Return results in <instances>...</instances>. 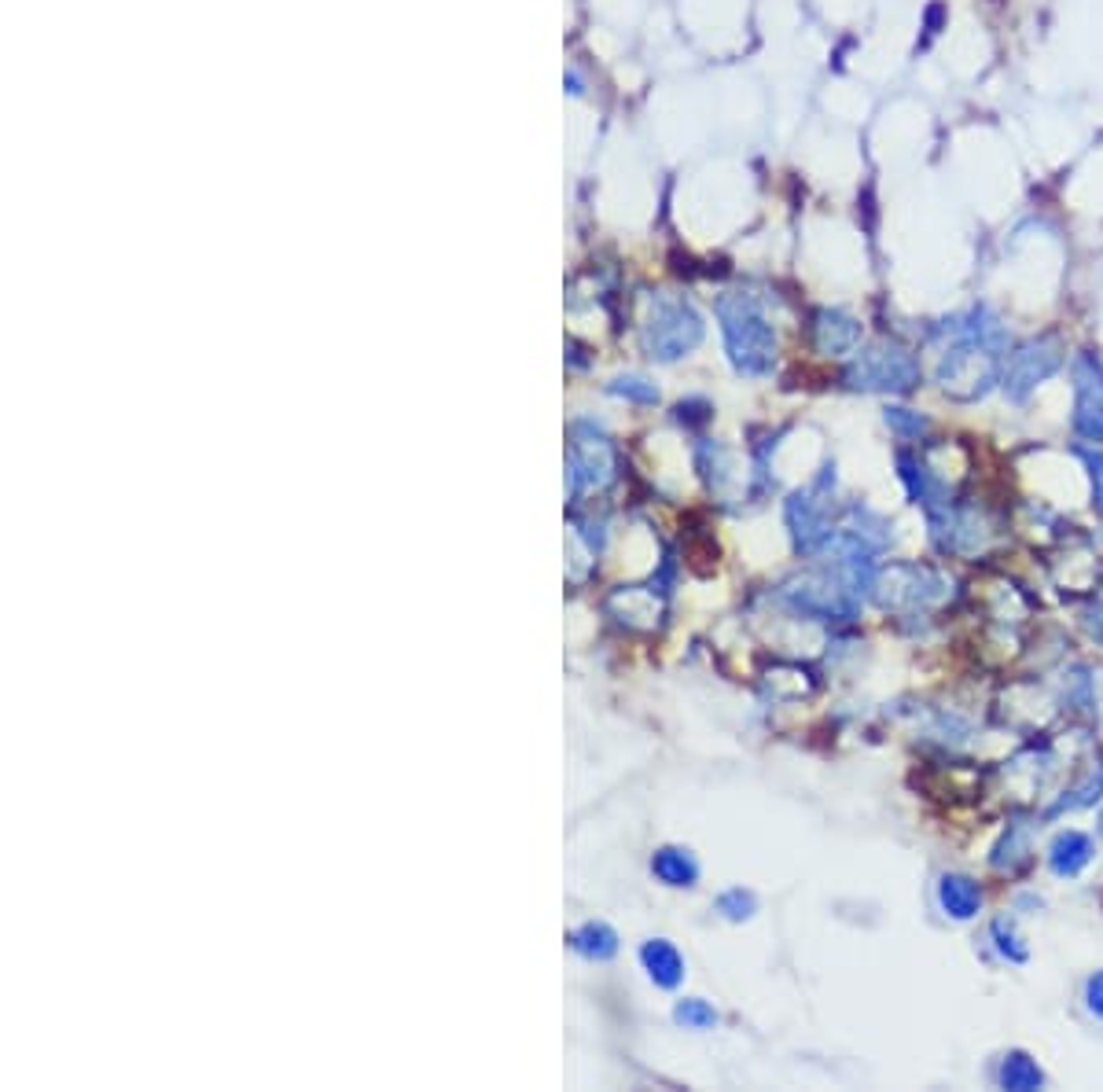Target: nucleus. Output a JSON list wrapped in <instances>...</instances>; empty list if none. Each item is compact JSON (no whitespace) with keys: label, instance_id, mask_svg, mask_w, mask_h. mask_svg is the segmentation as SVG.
<instances>
[{"label":"nucleus","instance_id":"obj_1","mask_svg":"<svg viewBox=\"0 0 1103 1092\" xmlns=\"http://www.w3.org/2000/svg\"><path fill=\"white\" fill-rule=\"evenodd\" d=\"M946 331L953 336V342L942 350V361H938V387L949 394L953 401H978L986 398L989 390L997 387L1005 368H1000V350L994 342L971 336L964 328V320L946 324Z\"/></svg>","mask_w":1103,"mask_h":1092},{"label":"nucleus","instance_id":"obj_2","mask_svg":"<svg viewBox=\"0 0 1103 1092\" xmlns=\"http://www.w3.org/2000/svg\"><path fill=\"white\" fill-rule=\"evenodd\" d=\"M717 320H721V336L728 361L743 376H768L776 364V331L758 309L754 298L747 295H721L717 298Z\"/></svg>","mask_w":1103,"mask_h":1092},{"label":"nucleus","instance_id":"obj_3","mask_svg":"<svg viewBox=\"0 0 1103 1092\" xmlns=\"http://www.w3.org/2000/svg\"><path fill=\"white\" fill-rule=\"evenodd\" d=\"M843 379L849 390L908 394L919 387V361L902 347V342L879 339L846 364Z\"/></svg>","mask_w":1103,"mask_h":1092},{"label":"nucleus","instance_id":"obj_4","mask_svg":"<svg viewBox=\"0 0 1103 1092\" xmlns=\"http://www.w3.org/2000/svg\"><path fill=\"white\" fill-rule=\"evenodd\" d=\"M641 336L644 350L655 361H677L703 342V317L692 309V302L677 295H659L652 302V313H647Z\"/></svg>","mask_w":1103,"mask_h":1092},{"label":"nucleus","instance_id":"obj_5","mask_svg":"<svg viewBox=\"0 0 1103 1092\" xmlns=\"http://www.w3.org/2000/svg\"><path fill=\"white\" fill-rule=\"evenodd\" d=\"M1064 361H1067L1064 339H1059L1056 331L1034 336L1008 357L1005 376H1000V387H1005V394L1011 401H1026L1030 390H1034L1037 383H1045L1048 376H1056V372L1064 368Z\"/></svg>","mask_w":1103,"mask_h":1092},{"label":"nucleus","instance_id":"obj_6","mask_svg":"<svg viewBox=\"0 0 1103 1092\" xmlns=\"http://www.w3.org/2000/svg\"><path fill=\"white\" fill-rule=\"evenodd\" d=\"M1075 379V431L1086 442H1103V361L1096 353H1078L1070 361Z\"/></svg>","mask_w":1103,"mask_h":1092},{"label":"nucleus","instance_id":"obj_7","mask_svg":"<svg viewBox=\"0 0 1103 1092\" xmlns=\"http://www.w3.org/2000/svg\"><path fill=\"white\" fill-rule=\"evenodd\" d=\"M614 474V449L592 423H574L571 431V482L574 490L582 485H603Z\"/></svg>","mask_w":1103,"mask_h":1092},{"label":"nucleus","instance_id":"obj_8","mask_svg":"<svg viewBox=\"0 0 1103 1092\" xmlns=\"http://www.w3.org/2000/svg\"><path fill=\"white\" fill-rule=\"evenodd\" d=\"M905 566V578L908 585H902L894 571H887V578L879 582V603L883 607H930L938 600H946V582L938 578L930 566H913V563H902Z\"/></svg>","mask_w":1103,"mask_h":1092},{"label":"nucleus","instance_id":"obj_9","mask_svg":"<svg viewBox=\"0 0 1103 1092\" xmlns=\"http://www.w3.org/2000/svg\"><path fill=\"white\" fill-rule=\"evenodd\" d=\"M809 336H813L817 353H824V357H846V353H854L857 342H861V324L843 309H817L813 324H809Z\"/></svg>","mask_w":1103,"mask_h":1092},{"label":"nucleus","instance_id":"obj_10","mask_svg":"<svg viewBox=\"0 0 1103 1092\" xmlns=\"http://www.w3.org/2000/svg\"><path fill=\"white\" fill-rule=\"evenodd\" d=\"M938 902H942L946 916L971 919V916H978V908H983V886H978L971 876L949 872V876H942V883H938Z\"/></svg>","mask_w":1103,"mask_h":1092},{"label":"nucleus","instance_id":"obj_11","mask_svg":"<svg viewBox=\"0 0 1103 1092\" xmlns=\"http://www.w3.org/2000/svg\"><path fill=\"white\" fill-rule=\"evenodd\" d=\"M1092 861V838L1086 832H1059L1048 846V865L1056 876H1078Z\"/></svg>","mask_w":1103,"mask_h":1092},{"label":"nucleus","instance_id":"obj_12","mask_svg":"<svg viewBox=\"0 0 1103 1092\" xmlns=\"http://www.w3.org/2000/svg\"><path fill=\"white\" fill-rule=\"evenodd\" d=\"M641 960H644V967H647V975H652L655 986H662V989L681 986L684 960L670 942H666V938H652V942L641 949Z\"/></svg>","mask_w":1103,"mask_h":1092},{"label":"nucleus","instance_id":"obj_13","mask_svg":"<svg viewBox=\"0 0 1103 1092\" xmlns=\"http://www.w3.org/2000/svg\"><path fill=\"white\" fill-rule=\"evenodd\" d=\"M652 872L662 879L666 886H695L700 879V865L695 857L681 846H662L659 854L652 857Z\"/></svg>","mask_w":1103,"mask_h":1092},{"label":"nucleus","instance_id":"obj_14","mask_svg":"<svg viewBox=\"0 0 1103 1092\" xmlns=\"http://www.w3.org/2000/svg\"><path fill=\"white\" fill-rule=\"evenodd\" d=\"M997 1078H1000V1085L1011 1092H1030V1089L1045 1085V1075H1041V1067L1026 1056V1052H1008V1056L1000 1059Z\"/></svg>","mask_w":1103,"mask_h":1092},{"label":"nucleus","instance_id":"obj_15","mask_svg":"<svg viewBox=\"0 0 1103 1092\" xmlns=\"http://www.w3.org/2000/svg\"><path fill=\"white\" fill-rule=\"evenodd\" d=\"M571 946L589 960H611L619 953V935L607 924H585L582 930L571 935Z\"/></svg>","mask_w":1103,"mask_h":1092},{"label":"nucleus","instance_id":"obj_16","mask_svg":"<svg viewBox=\"0 0 1103 1092\" xmlns=\"http://www.w3.org/2000/svg\"><path fill=\"white\" fill-rule=\"evenodd\" d=\"M673 1019L681 1023L684 1030H711L717 1023V1011L714 1005H706V1000H681V1005L673 1008Z\"/></svg>","mask_w":1103,"mask_h":1092},{"label":"nucleus","instance_id":"obj_17","mask_svg":"<svg viewBox=\"0 0 1103 1092\" xmlns=\"http://www.w3.org/2000/svg\"><path fill=\"white\" fill-rule=\"evenodd\" d=\"M611 394H619V398H630V401H641V404H655V401H659V390H655V383H647L644 376L614 379L611 383Z\"/></svg>","mask_w":1103,"mask_h":1092},{"label":"nucleus","instance_id":"obj_18","mask_svg":"<svg viewBox=\"0 0 1103 1092\" xmlns=\"http://www.w3.org/2000/svg\"><path fill=\"white\" fill-rule=\"evenodd\" d=\"M754 908H758L754 894H751V890H740V886L725 890V894L717 897V913H725L728 919H747V916L754 913Z\"/></svg>","mask_w":1103,"mask_h":1092},{"label":"nucleus","instance_id":"obj_19","mask_svg":"<svg viewBox=\"0 0 1103 1092\" xmlns=\"http://www.w3.org/2000/svg\"><path fill=\"white\" fill-rule=\"evenodd\" d=\"M994 938H997V949L1011 960V964H1023V960L1030 956L1026 946H1023V938L1016 935V927H1011L1008 919H997V924H994Z\"/></svg>","mask_w":1103,"mask_h":1092},{"label":"nucleus","instance_id":"obj_20","mask_svg":"<svg viewBox=\"0 0 1103 1092\" xmlns=\"http://www.w3.org/2000/svg\"><path fill=\"white\" fill-rule=\"evenodd\" d=\"M887 423L897 434H905V438H919V434L927 431V420L919 416V412H913V409H902V404H890V409H887Z\"/></svg>","mask_w":1103,"mask_h":1092},{"label":"nucleus","instance_id":"obj_21","mask_svg":"<svg viewBox=\"0 0 1103 1092\" xmlns=\"http://www.w3.org/2000/svg\"><path fill=\"white\" fill-rule=\"evenodd\" d=\"M1086 1005H1089L1092 1015L1103 1019V971H1096V975L1086 983Z\"/></svg>","mask_w":1103,"mask_h":1092},{"label":"nucleus","instance_id":"obj_22","mask_svg":"<svg viewBox=\"0 0 1103 1092\" xmlns=\"http://www.w3.org/2000/svg\"><path fill=\"white\" fill-rule=\"evenodd\" d=\"M1086 460H1089L1092 482H1096V504H1100V512H1103V457H1096V453H1086Z\"/></svg>","mask_w":1103,"mask_h":1092}]
</instances>
